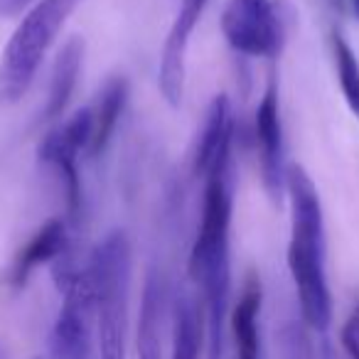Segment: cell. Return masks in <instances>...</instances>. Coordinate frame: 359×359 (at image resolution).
<instances>
[{"label":"cell","instance_id":"1","mask_svg":"<svg viewBox=\"0 0 359 359\" xmlns=\"http://www.w3.org/2000/svg\"><path fill=\"white\" fill-rule=\"evenodd\" d=\"M285 190L290 200L288 269L298 293L300 313L310 327L325 332L332 323V295L325 271L327 241H325L323 202L313 177L300 165L288 168Z\"/></svg>","mask_w":359,"mask_h":359},{"label":"cell","instance_id":"2","mask_svg":"<svg viewBox=\"0 0 359 359\" xmlns=\"http://www.w3.org/2000/svg\"><path fill=\"white\" fill-rule=\"evenodd\" d=\"M130 269H133V256H130V241L126 231L106 234L86 266L94 285L99 359H126Z\"/></svg>","mask_w":359,"mask_h":359},{"label":"cell","instance_id":"3","mask_svg":"<svg viewBox=\"0 0 359 359\" xmlns=\"http://www.w3.org/2000/svg\"><path fill=\"white\" fill-rule=\"evenodd\" d=\"M81 0H37L0 55V99L15 104L35 81L47 52Z\"/></svg>","mask_w":359,"mask_h":359},{"label":"cell","instance_id":"4","mask_svg":"<svg viewBox=\"0 0 359 359\" xmlns=\"http://www.w3.org/2000/svg\"><path fill=\"white\" fill-rule=\"evenodd\" d=\"M55 283L62 293V308L52 325L50 352L52 359H91L96 337L94 285L89 271L79 269L72 251L52 264Z\"/></svg>","mask_w":359,"mask_h":359},{"label":"cell","instance_id":"5","mask_svg":"<svg viewBox=\"0 0 359 359\" xmlns=\"http://www.w3.org/2000/svg\"><path fill=\"white\" fill-rule=\"evenodd\" d=\"M91 135H94V114L91 106L79 109L65 118L55 130L45 135L37 145V158L45 168H50L60 180L67 197V217L72 222L79 219L84 207V187L79 175V155H89Z\"/></svg>","mask_w":359,"mask_h":359},{"label":"cell","instance_id":"6","mask_svg":"<svg viewBox=\"0 0 359 359\" xmlns=\"http://www.w3.org/2000/svg\"><path fill=\"white\" fill-rule=\"evenodd\" d=\"M219 27L226 45L241 57H276L283 42L273 0H229Z\"/></svg>","mask_w":359,"mask_h":359},{"label":"cell","instance_id":"7","mask_svg":"<svg viewBox=\"0 0 359 359\" xmlns=\"http://www.w3.org/2000/svg\"><path fill=\"white\" fill-rule=\"evenodd\" d=\"M210 0H182L175 15L170 32L165 37L163 52H160V72L158 86L163 99L172 109H180L185 96V76H187V50H190L192 32L200 22Z\"/></svg>","mask_w":359,"mask_h":359},{"label":"cell","instance_id":"8","mask_svg":"<svg viewBox=\"0 0 359 359\" xmlns=\"http://www.w3.org/2000/svg\"><path fill=\"white\" fill-rule=\"evenodd\" d=\"M254 135L259 148L261 180L271 200H280L285 190V158H283V123H280L278 91L273 84L264 91L254 116Z\"/></svg>","mask_w":359,"mask_h":359},{"label":"cell","instance_id":"9","mask_svg":"<svg viewBox=\"0 0 359 359\" xmlns=\"http://www.w3.org/2000/svg\"><path fill=\"white\" fill-rule=\"evenodd\" d=\"M231 138H234V111L226 94H217L207 109L202 133L197 140L192 170L205 180L215 170L231 165Z\"/></svg>","mask_w":359,"mask_h":359},{"label":"cell","instance_id":"10","mask_svg":"<svg viewBox=\"0 0 359 359\" xmlns=\"http://www.w3.org/2000/svg\"><path fill=\"white\" fill-rule=\"evenodd\" d=\"M67 222L55 217L47 219L35 234L27 239V244L15 254L8 271V283L11 288H22L30 280V276L35 273V269L45 264H55L60 256H65L69 251V229Z\"/></svg>","mask_w":359,"mask_h":359},{"label":"cell","instance_id":"11","mask_svg":"<svg viewBox=\"0 0 359 359\" xmlns=\"http://www.w3.org/2000/svg\"><path fill=\"white\" fill-rule=\"evenodd\" d=\"M165 280L160 271H150L145 278L138 315L135 359H163V325H165Z\"/></svg>","mask_w":359,"mask_h":359},{"label":"cell","instance_id":"12","mask_svg":"<svg viewBox=\"0 0 359 359\" xmlns=\"http://www.w3.org/2000/svg\"><path fill=\"white\" fill-rule=\"evenodd\" d=\"M81 65H84V40L81 37H72L57 52L55 65H52L45 109H42V118L45 121L65 116L67 106H69L72 96H74L76 81H79Z\"/></svg>","mask_w":359,"mask_h":359},{"label":"cell","instance_id":"13","mask_svg":"<svg viewBox=\"0 0 359 359\" xmlns=\"http://www.w3.org/2000/svg\"><path fill=\"white\" fill-rule=\"evenodd\" d=\"M261 303H264L261 280L256 276H249L231 310V334H234L236 349L234 359H261Z\"/></svg>","mask_w":359,"mask_h":359},{"label":"cell","instance_id":"14","mask_svg":"<svg viewBox=\"0 0 359 359\" xmlns=\"http://www.w3.org/2000/svg\"><path fill=\"white\" fill-rule=\"evenodd\" d=\"M126 101H128V79L126 76H114V79L106 81L96 104L91 106L94 135H91L89 158H101L106 153V148H109L111 138L116 133V126H118L121 116H123Z\"/></svg>","mask_w":359,"mask_h":359},{"label":"cell","instance_id":"15","mask_svg":"<svg viewBox=\"0 0 359 359\" xmlns=\"http://www.w3.org/2000/svg\"><path fill=\"white\" fill-rule=\"evenodd\" d=\"M205 315L192 295L180 293L172 308V359H200Z\"/></svg>","mask_w":359,"mask_h":359},{"label":"cell","instance_id":"16","mask_svg":"<svg viewBox=\"0 0 359 359\" xmlns=\"http://www.w3.org/2000/svg\"><path fill=\"white\" fill-rule=\"evenodd\" d=\"M332 57L334 69H337L339 91L344 96V104L352 111V116L359 121V60L347 40L339 32L332 35Z\"/></svg>","mask_w":359,"mask_h":359},{"label":"cell","instance_id":"17","mask_svg":"<svg viewBox=\"0 0 359 359\" xmlns=\"http://www.w3.org/2000/svg\"><path fill=\"white\" fill-rule=\"evenodd\" d=\"M339 342H342V349L347 352L349 359H359V305L344 320L342 332H339Z\"/></svg>","mask_w":359,"mask_h":359},{"label":"cell","instance_id":"18","mask_svg":"<svg viewBox=\"0 0 359 359\" xmlns=\"http://www.w3.org/2000/svg\"><path fill=\"white\" fill-rule=\"evenodd\" d=\"M35 3L37 0H0V18H15Z\"/></svg>","mask_w":359,"mask_h":359},{"label":"cell","instance_id":"19","mask_svg":"<svg viewBox=\"0 0 359 359\" xmlns=\"http://www.w3.org/2000/svg\"><path fill=\"white\" fill-rule=\"evenodd\" d=\"M352 11H354V15L359 18V0H352Z\"/></svg>","mask_w":359,"mask_h":359}]
</instances>
